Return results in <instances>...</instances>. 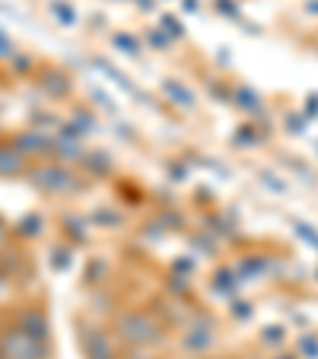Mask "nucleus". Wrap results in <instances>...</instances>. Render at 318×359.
<instances>
[{"label": "nucleus", "instance_id": "1", "mask_svg": "<svg viewBox=\"0 0 318 359\" xmlns=\"http://www.w3.org/2000/svg\"><path fill=\"white\" fill-rule=\"evenodd\" d=\"M115 327H118V337L128 346H134V350H147V346L159 344V337H163V325L153 318V312H140V309L118 315Z\"/></svg>", "mask_w": 318, "mask_h": 359}, {"label": "nucleus", "instance_id": "2", "mask_svg": "<svg viewBox=\"0 0 318 359\" xmlns=\"http://www.w3.org/2000/svg\"><path fill=\"white\" fill-rule=\"evenodd\" d=\"M0 353L4 359H48V340L22 331L20 325H10L0 331Z\"/></svg>", "mask_w": 318, "mask_h": 359}, {"label": "nucleus", "instance_id": "3", "mask_svg": "<svg viewBox=\"0 0 318 359\" xmlns=\"http://www.w3.org/2000/svg\"><path fill=\"white\" fill-rule=\"evenodd\" d=\"M29 178H32V184H39L41 191H51V194H74L80 188V178L64 165H39L29 172Z\"/></svg>", "mask_w": 318, "mask_h": 359}, {"label": "nucleus", "instance_id": "4", "mask_svg": "<svg viewBox=\"0 0 318 359\" xmlns=\"http://www.w3.org/2000/svg\"><path fill=\"white\" fill-rule=\"evenodd\" d=\"M26 172V153L20 147L0 143V175H22Z\"/></svg>", "mask_w": 318, "mask_h": 359}, {"label": "nucleus", "instance_id": "5", "mask_svg": "<svg viewBox=\"0 0 318 359\" xmlns=\"http://www.w3.org/2000/svg\"><path fill=\"white\" fill-rule=\"evenodd\" d=\"M16 325H20L22 331L35 334V337L48 340V318H45V312H39V309H29L26 315H20V321H16Z\"/></svg>", "mask_w": 318, "mask_h": 359}, {"label": "nucleus", "instance_id": "6", "mask_svg": "<svg viewBox=\"0 0 318 359\" xmlns=\"http://www.w3.org/2000/svg\"><path fill=\"white\" fill-rule=\"evenodd\" d=\"M86 356L89 359H115V346L105 334H89L86 337Z\"/></svg>", "mask_w": 318, "mask_h": 359}, {"label": "nucleus", "instance_id": "7", "mask_svg": "<svg viewBox=\"0 0 318 359\" xmlns=\"http://www.w3.org/2000/svg\"><path fill=\"white\" fill-rule=\"evenodd\" d=\"M210 340H213V334H210V327H204V325L191 327V331L185 334V346H188V350H204Z\"/></svg>", "mask_w": 318, "mask_h": 359}, {"label": "nucleus", "instance_id": "8", "mask_svg": "<svg viewBox=\"0 0 318 359\" xmlns=\"http://www.w3.org/2000/svg\"><path fill=\"white\" fill-rule=\"evenodd\" d=\"M7 283H10V273H7V267H4V261H0V296H4Z\"/></svg>", "mask_w": 318, "mask_h": 359}, {"label": "nucleus", "instance_id": "9", "mask_svg": "<svg viewBox=\"0 0 318 359\" xmlns=\"http://www.w3.org/2000/svg\"><path fill=\"white\" fill-rule=\"evenodd\" d=\"M7 238H10V229H7V223H4V217H0V248L7 245Z\"/></svg>", "mask_w": 318, "mask_h": 359}, {"label": "nucleus", "instance_id": "10", "mask_svg": "<svg viewBox=\"0 0 318 359\" xmlns=\"http://www.w3.org/2000/svg\"><path fill=\"white\" fill-rule=\"evenodd\" d=\"M124 359H156V356H150V353H143V350H134L131 356H124Z\"/></svg>", "mask_w": 318, "mask_h": 359}, {"label": "nucleus", "instance_id": "11", "mask_svg": "<svg viewBox=\"0 0 318 359\" xmlns=\"http://www.w3.org/2000/svg\"><path fill=\"white\" fill-rule=\"evenodd\" d=\"M0 359H4V353H0Z\"/></svg>", "mask_w": 318, "mask_h": 359}]
</instances>
